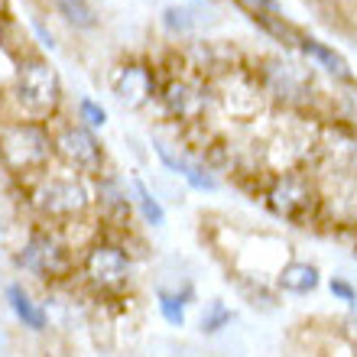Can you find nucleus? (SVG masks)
<instances>
[{
	"label": "nucleus",
	"instance_id": "obj_24",
	"mask_svg": "<svg viewBox=\"0 0 357 357\" xmlns=\"http://www.w3.org/2000/svg\"><path fill=\"white\" fill-rule=\"evenodd\" d=\"M348 335L357 341V312H354V315H351V319H348Z\"/></svg>",
	"mask_w": 357,
	"mask_h": 357
},
{
	"label": "nucleus",
	"instance_id": "obj_20",
	"mask_svg": "<svg viewBox=\"0 0 357 357\" xmlns=\"http://www.w3.org/2000/svg\"><path fill=\"white\" fill-rule=\"evenodd\" d=\"M162 23H166V29H172V33H185V29L195 26V20H192V13L182 7H169L166 13H162Z\"/></svg>",
	"mask_w": 357,
	"mask_h": 357
},
{
	"label": "nucleus",
	"instance_id": "obj_16",
	"mask_svg": "<svg viewBox=\"0 0 357 357\" xmlns=\"http://www.w3.org/2000/svg\"><path fill=\"white\" fill-rule=\"evenodd\" d=\"M130 185H133V202H137V208H140L143 221H146V225H153V227H160L162 221H166V211H162V205L156 202V195L143 185L140 178H133Z\"/></svg>",
	"mask_w": 357,
	"mask_h": 357
},
{
	"label": "nucleus",
	"instance_id": "obj_17",
	"mask_svg": "<svg viewBox=\"0 0 357 357\" xmlns=\"http://www.w3.org/2000/svg\"><path fill=\"white\" fill-rule=\"evenodd\" d=\"M156 296H160V315L169 321V325L182 328V325H185V305L192 296H178V292H169V289H160Z\"/></svg>",
	"mask_w": 357,
	"mask_h": 357
},
{
	"label": "nucleus",
	"instance_id": "obj_18",
	"mask_svg": "<svg viewBox=\"0 0 357 357\" xmlns=\"http://www.w3.org/2000/svg\"><path fill=\"white\" fill-rule=\"evenodd\" d=\"M250 13H254V23H260L270 36L282 39V43H289V46L299 39V33H296V29H292L289 23L280 17V13H266V10H250Z\"/></svg>",
	"mask_w": 357,
	"mask_h": 357
},
{
	"label": "nucleus",
	"instance_id": "obj_1",
	"mask_svg": "<svg viewBox=\"0 0 357 357\" xmlns=\"http://www.w3.org/2000/svg\"><path fill=\"white\" fill-rule=\"evenodd\" d=\"M49 150H52L49 137L33 123H13V127L0 133V156H3L10 169L17 172L43 166L49 160Z\"/></svg>",
	"mask_w": 357,
	"mask_h": 357
},
{
	"label": "nucleus",
	"instance_id": "obj_14",
	"mask_svg": "<svg viewBox=\"0 0 357 357\" xmlns=\"http://www.w3.org/2000/svg\"><path fill=\"white\" fill-rule=\"evenodd\" d=\"M296 46L305 52L309 59H315V62H321V66L328 68L331 75H338V78H344V82H351V68H348V62L335 52V49H328L325 43H319V39H312V36H299L296 39Z\"/></svg>",
	"mask_w": 357,
	"mask_h": 357
},
{
	"label": "nucleus",
	"instance_id": "obj_19",
	"mask_svg": "<svg viewBox=\"0 0 357 357\" xmlns=\"http://www.w3.org/2000/svg\"><path fill=\"white\" fill-rule=\"evenodd\" d=\"M234 321V312L227 309L225 302H208V309H205V315H202V331L205 335H218L221 328H227Z\"/></svg>",
	"mask_w": 357,
	"mask_h": 357
},
{
	"label": "nucleus",
	"instance_id": "obj_13",
	"mask_svg": "<svg viewBox=\"0 0 357 357\" xmlns=\"http://www.w3.org/2000/svg\"><path fill=\"white\" fill-rule=\"evenodd\" d=\"M276 282H280L282 292H292V296H309L315 286H319V266L312 264H286L280 270V276H276Z\"/></svg>",
	"mask_w": 357,
	"mask_h": 357
},
{
	"label": "nucleus",
	"instance_id": "obj_21",
	"mask_svg": "<svg viewBox=\"0 0 357 357\" xmlns=\"http://www.w3.org/2000/svg\"><path fill=\"white\" fill-rule=\"evenodd\" d=\"M78 111H82V121H85L88 127H104V121H107V111H104L98 101H91V98H82V101H78Z\"/></svg>",
	"mask_w": 357,
	"mask_h": 357
},
{
	"label": "nucleus",
	"instance_id": "obj_3",
	"mask_svg": "<svg viewBox=\"0 0 357 357\" xmlns=\"http://www.w3.org/2000/svg\"><path fill=\"white\" fill-rule=\"evenodd\" d=\"M264 198L273 215L286 218V221H309L312 208H315V192H312L309 178L296 176V172H286V176L273 178V185L266 188Z\"/></svg>",
	"mask_w": 357,
	"mask_h": 357
},
{
	"label": "nucleus",
	"instance_id": "obj_4",
	"mask_svg": "<svg viewBox=\"0 0 357 357\" xmlns=\"http://www.w3.org/2000/svg\"><path fill=\"white\" fill-rule=\"evenodd\" d=\"M88 185L82 178H46L33 192V205L49 218H75L88 208Z\"/></svg>",
	"mask_w": 357,
	"mask_h": 357
},
{
	"label": "nucleus",
	"instance_id": "obj_9",
	"mask_svg": "<svg viewBox=\"0 0 357 357\" xmlns=\"http://www.w3.org/2000/svg\"><path fill=\"white\" fill-rule=\"evenodd\" d=\"M114 94L127 104H143L153 94V72L143 66H123L114 75Z\"/></svg>",
	"mask_w": 357,
	"mask_h": 357
},
{
	"label": "nucleus",
	"instance_id": "obj_6",
	"mask_svg": "<svg viewBox=\"0 0 357 357\" xmlns=\"http://www.w3.org/2000/svg\"><path fill=\"white\" fill-rule=\"evenodd\" d=\"M85 273L101 289H121L130 280V254H123L121 244L101 241L85 254Z\"/></svg>",
	"mask_w": 357,
	"mask_h": 357
},
{
	"label": "nucleus",
	"instance_id": "obj_15",
	"mask_svg": "<svg viewBox=\"0 0 357 357\" xmlns=\"http://www.w3.org/2000/svg\"><path fill=\"white\" fill-rule=\"evenodd\" d=\"M52 7L59 10V17H66L68 23L78 26V29H91L94 23H98L94 7L88 3V0H52Z\"/></svg>",
	"mask_w": 357,
	"mask_h": 357
},
{
	"label": "nucleus",
	"instance_id": "obj_10",
	"mask_svg": "<svg viewBox=\"0 0 357 357\" xmlns=\"http://www.w3.org/2000/svg\"><path fill=\"white\" fill-rule=\"evenodd\" d=\"M153 150H156V156L162 160V166L166 169H172L176 176H182L192 188H198V192H211V188L218 185L215 176H208L202 166H195L192 160H185V156H176V153L166 146V143H153Z\"/></svg>",
	"mask_w": 357,
	"mask_h": 357
},
{
	"label": "nucleus",
	"instance_id": "obj_8",
	"mask_svg": "<svg viewBox=\"0 0 357 357\" xmlns=\"http://www.w3.org/2000/svg\"><path fill=\"white\" fill-rule=\"evenodd\" d=\"M162 104L178 121H198L208 107V94L192 82H169L162 91Z\"/></svg>",
	"mask_w": 357,
	"mask_h": 357
},
{
	"label": "nucleus",
	"instance_id": "obj_12",
	"mask_svg": "<svg viewBox=\"0 0 357 357\" xmlns=\"http://www.w3.org/2000/svg\"><path fill=\"white\" fill-rule=\"evenodd\" d=\"M7 299H10V309L17 312V319L26 325V328L33 331H43L49 325L46 319V309L39 305V302L29 299V292L20 286V282H13V286H7Z\"/></svg>",
	"mask_w": 357,
	"mask_h": 357
},
{
	"label": "nucleus",
	"instance_id": "obj_23",
	"mask_svg": "<svg viewBox=\"0 0 357 357\" xmlns=\"http://www.w3.org/2000/svg\"><path fill=\"white\" fill-rule=\"evenodd\" d=\"M250 3V10H266V13H280V3L276 0H244Z\"/></svg>",
	"mask_w": 357,
	"mask_h": 357
},
{
	"label": "nucleus",
	"instance_id": "obj_2",
	"mask_svg": "<svg viewBox=\"0 0 357 357\" xmlns=\"http://www.w3.org/2000/svg\"><path fill=\"white\" fill-rule=\"evenodd\" d=\"M59 94H62V85H59L56 68L49 62H26L20 68L17 75V101L26 107L29 114H49L59 104Z\"/></svg>",
	"mask_w": 357,
	"mask_h": 357
},
{
	"label": "nucleus",
	"instance_id": "obj_11",
	"mask_svg": "<svg viewBox=\"0 0 357 357\" xmlns=\"http://www.w3.org/2000/svg\"><path fill=\"white\" fill-rule=\"evenodd\" d=\"M98 202H101V215L111 221V225H121L127 227L130 225V215H133V198L123 192L114 178H104L98 185Z\"/></svg>",
	"mask_w": 357,
	"mask_h": 357
},
{
	"label": "nucleus",
	"instance_id": "obj_22",
	"mask_svg": "<svg viewBox=\"0 0 357 357\" xmlns=\"http://www.w3.org/2000/svg\"><path fill=\"white\" fill-rule=\"evenodd\" d=\"M328 289H331V296H338L341 302H348V305H357V289L351 286L348 280H341V276H331Z\"/></svg>",
	"mask_w": 357,
	"mask_h": 357
},
{
	"label": "nucleus",
	"instance_id": "obj_7",
	"mask_svg": "<svg viewBox=\"0 0 357 357\" xmlns=\"http://www.w3.org/2000/svg\"><path fill=\"white\" fill-rule=\"evenodd\" d=\"M52 146H56V153L75 172H88V176L101 172V166H104L101 143H98V137H94L88 127H66V130L56 137Z\"/></svg>",
	"mask_w": 357,
	"mask_h": 357
},
{
	"label": "nucleus",
	"instance_id": "obj_5",
	"mask_svg": "<svg viewBox=\"0 0 357 357\" xmlns=\"http://www.w3.org/2000/svg\"><path fill=\"white\" fill-rule=\"evenodd\" d=\"M17 266H23L33 276H43V280H59L72 270V257L56 237L49 234H33L26 241V247L17 254Z\"/></svg>",
	"mask_w": 357,
	"mask_h": 357
}]
</instances>
